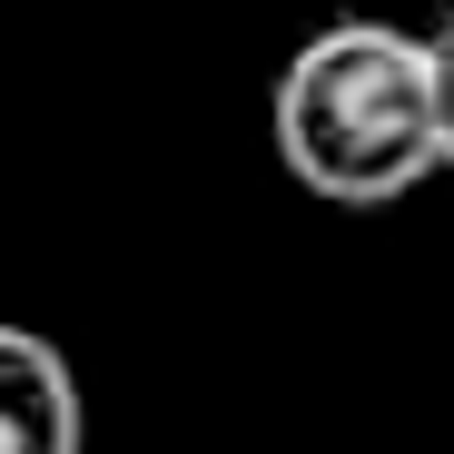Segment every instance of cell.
Returning a JSON list of instances; mask_svg holds the SVG:
<instances>
[{"label": "cell", "mask_w": 454, "mask_h": 454, "mask_svg": "<svg viewBox=\"0 0 454 454\" xmlns=\"http://www.w3.org/2000/svg\"><path fill=\"white\" fill-rule=\"evenodd\" d=\"M277 159L286 178L326 207H395L444 168V80H434V30L395 20H326L296 40L277 69Z\"/></svg>", "instance_id": "1"}, {"label": "cell", "mask_w": 454, "mask_h": 454, "mask_svg": "<svg viewBox=\"0 0 454 454\" xmlns=\"http://www.w3.org/2000/svg\"><path fill=\"white\" fill-rule=\"evenodd\" d=\"M0 454H80V375L40 326H0Z\"/></svg>", "instance_id": "2"}, {"label": "cell", "mask_w": 454, "mask_h": 454, "mask_svg": "<svg viewBox=\"0 0 454 454\" xmlns=\"http://www.w3.org/2000/svg\"><path fill=\"white\" fill-rule=\"evenodd\" d=\"M434 80H444V168H454V11L434 20Z\"/></svg>", "instance_id": "3"}]
</instances>
